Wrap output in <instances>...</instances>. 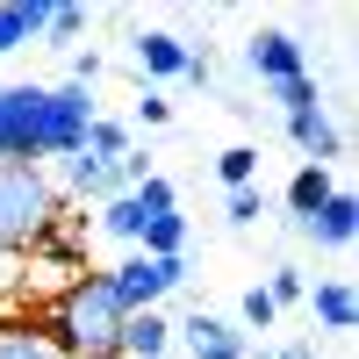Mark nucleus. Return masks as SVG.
<instances>
[{
	"mask_svg": "<svg viewBox=\"0 0 359 359\" xmlns=\"http://www.w3.org/2000/svg\"><path fill=\"white\" fill-rule=\"evenodd\" d=\"M245 65L259 72V86H287V79H302V43L287 36V29H259V36L245 43Z\"/></svg>",
	"mask_w": 359,
	"mask_h": 359,
	"instance_id": "6",
	"label": "nucleus"
},
{
	"mask_svg": "<svg viewBox=\"0 0 359 359\" xmlns=\"http://www.w3.org/2000/svg\"><path fill=\"white\" fill-rule=\"evenodd\" d=\"M137 208H144V223H158V216H172V208H180V194H172V180L165 172H151V180H137Z\"/></svg>",
	"mask_w": 359,
	"mask_h": 359,
	"instance_id": "20",
	"label": "nucleus"
},
{
	"mask_svg": "<svg viewBox=\"0 0 359 359\" xmlns=\"http://www.w3.org/2000/svg\"><path fill=\"white\" fill-rule=\"evenodd\" d=\"M259 216H266V194H259V187H237V194L223 201V223H237V230L259 223Z\"/></svg>",
	"mask_w": 359,
	"mask_h": 359,
	"instance_id": "23",
	"label": "nucleus"
},
{
	"mask_svg": "<svg viewBox=\"0 0 359 359\" xmlns=\"http://www.w3.org/2000/svg\"><path fill=\"white\" fill-rule=\"evenodd\" d=\"M15 280H22V259H15V252H0V287H15Z\"/></svg>",
	"mask_w": 359,
	"mask_h": 359,
	"instance_id": "28",
	"label": "nucleus"
},
{
	"mask_svg": "<svg viewBox=\"0 0 359 359\" xmlns=\"http://www.w3.org/2000/svg\"><path fill=\"white\" fill-rule=\"evenodd\" d=\"M65 223V201H57L43 165H0V252H36L43 237Z\"/></svg>",
	"mask_w": 359,
	"mask_h": 359,
	"instance_id": "2",
	"label": "nucleus"
},
{
	"mask_svg": "<svg viewBox=\"0 0 359 359\" xmlns=\"http://www.w3.org/2000/svg\"><path fill=\"white\" fill-rule=\"evenodd\" d=\"M101 230H108V237H123V245H137V237H144V208H137V194L101 201Z\"/></svg>",
	"mask_w": 359,
	"mask_h": 359,
	"instance_id": "17",
	"label": "nucleus"
},
{
	"mask_svg": "<svg viewBox=\"0 0 359 359\" xmlns=\"http://www.w3.org/2000/svg\"><path fill=\"white\" fill-rule=\"evenodd\" d=\"M273 302H266V287H245V302H237V323H252V331H273Z\"/></svg>",
	"mask_w": 359,
	"mask_h": 359,
	"instance_id": "24",
	"label": "nucleus"
},
{
	"mask_svg": "<svg viewBox=\"0 0 359 359\" xmlns=\"http://www.w3.org/2000/svg\"><path fill=\"white\" fill-rule=\"evenodd\" d=\"M79 29H86V8H79V0H57V8L43 15V36H50V43H72Z\"/></svg>",
	"mask_w": 359,
	"mask_h": 359,
	"instance_id": "22",
	"label": "nucleus"
},
{
	"mask_svg": "<svg viewBox=\"0 0 359 359\" xmlns=\"http://www.w3.org/2000/svg\"><path fill=\"white\" fill-rule=\"evenodd\" d=\"M309 294V280H302V266H273V273H266V302L273 309H287V302H302Z\"/></svg>",
	"mask_w": 359,
	"mask_h": 359,
	"instance_id": "21",
	"label": "nucleus"
},
{
	"mask_svg": "<svg viewBox=\"0 0 359 359\" xmlns=\"http://www.w3.org/2000/svg\"><path fill=\"white\" fill-rule=\"evenodd\" d=\"M287 137H294V151H302L309 165H331V158L345 151V137H338V123H331V108H323V101L287 108Z\"/></svg>",
	"mask_w": 359,
	"mask_h": 359,
	"instance_id": "7",
	"label": "nucleus"
},
{
	"mask_svg": "<svg viewBox=\"0 0 359 359\" xmlns=\"http://www.w3.org/2000/svg\"><path fill=\"white\" fill-rule=\"evenodd\" d=\"M331 194H338V187H331V165H302V172L287 180V208H294V223H309Z\"/></svg>",
	"mask_w": 359,
	"mask_h": 359,
	"instance_id": "14",
	"label": "nucleus"
},
{
	"mask_svg": "<svg viewBox=\"0 0 359 359\" xmlns=\"http://www.w3.org/2000/svg\"><path fill=\"white\" fill-rule=\"evenodd\" d=\"M43 101L50 86H0V165H43Z\"/></svg>",
	"mask_w": 359,
	"mask_h": 359,
	"instance_id": "3",
	"label": "nucleus"
},
{
	"mask_svg": "<svg viewBox=\"0 0 359 359\" xmlns=\"http://www.w3.org/2000/svg\"><path fill=\"white\" fill-rule=\"evenodd\" d=\"M294 230L316 237V245H352V237H359V201H352V194H331L309 223H294Z\"/></svg>",
	"mask_w": 359,
	"mask_h": 359,
	"instance_id": "11",
	"label": "nucleus"
},
{
	"mask_svg": "<svg viewBox=\"0 0 359 359\" xmlns=\"http://www.w3.org/2000/svg\"><path fill=\"white\" fill-rule=\"evenodd\" d=\"M43 0H0V57L8 50H22V43H36L43 36Z\"/></svg>",
	"mask_w": 359,
	"mask_h": 359,
	"instance_id": "13",
	"label": "nucleus"
},
{
	"mask_svg": "<svg viewBox=\"0 0 359 359\" xmlns=\"http://www.w3.org/2000/svg\"><path fill=\"white\" fill-rule=\"evenodd\" d=\"M165 115H172V101H165V94H144V101H137V123H151V130H158Z\"/></svg>",
	"mask_w": 359,
	"mask_h": 359,
	"instance_id": "27",
	"label": "nucleus"
},
{
	"mask_svg": "<svg viewBox=\"0 0 359 359\" xmlns=\"http://www.w3.org/2000/svg\"><path fill=\"white\" fill-rule=\"evenodd\" d=\"M130 50H137V65L151 72V79H180V72H187V57H194L187 43L172 36V29H137Z\"/></svg>",
	"mask_w": 359,
	"mask_h": 359,
	"instance_id": "9",
	"label": "nucleus"
},
{
	"mask_svg": "<svg viewBox=\"0 0 359 359\" xmlns=\"http://www.w3.org/2000/svg\"><path fill=\"white\" fill-rule=\"evenodd\" d=\"M137 252H144V259H180V252H187V216H180V208H172V216H158V223H144V237H137Z\"/></svg>",
	"mask_w": 359,
	"mask_h": 359,
	"instance_id": "15",
	"label": "nucleus"
},
{
	"mask_svg": "<svg viewBox=\"0 0 359 359\" xmlns=\"http://www.w3.org/2000/svg\"><path fill=\"white\" fill-rule=\"evenodd\" d=\"M266 359H316V345H273Z\"/></svg>",
	"mask_w": 359,
	"mask_h": 359,
	"instance_id": "29",
	"label": "nucleus"
},
{
	"mask_svg": "<svg viewBox=\"0 0 359 359\" xmlns=\"http://www.w3.org/2000/svg\"><path fill=\"white\" fill-rule=\"evenodd\" d=\"M216 180H223L230 194L237 187H259V151H252V144H230V151L216 158Z\"/></svg>",
	"mask_w": 359,
	"mask_h": 359,
	"instance_id": "18",
	"label": "nucleus"
},
{
	"mask_svg": "<svg viewBox=\"0 0 359 359\" xmlns=\"http://www.w3.org/2000/svg\"><path fill=\"white\" fill-rule=\"evenodd\" d=\"M79 151H94V158H123V151H130V123H115V115H94V130H86Z\"/></svg>",
	"mask_w": 359,
	"mask_h": 359,
	"instance_id": "19",
	"label": "nucleus"
},
{
	"mask_svg": "<svg viewBox=\"0 0 359 359\" xmlns=\"http://www.w3.org/2000/svg\"><path fill=\"white\" fill-rule=\"evenodd\" d=\"M94 94L86 86H72V79H57L50 86V101H43V158H72L79 144H86V130H94Z\"/></svg>",
	"mask_w": 359,
	"mask_h": 359,
	"instance_id": "5",
	"label": "nucleus"
},
{
	"mask_svg": "<svg viewBox=\"0 0 359 359\" xmlns=\"http://www.w3.org/2000/svg\"><path fill=\"white\" fill-rule=\"evenodd\" d=\"M187 280V259H144V252H130L123 266L108 273V287H115V302H123L130 316H144V309H158L165 294Z\"/></svg>",
	"mask_w": 359,
	"mask_h": 359,
	"instance_id": "4",
	"label": "nucleus"
},
{
	"mask_svg": "<svg viewBox=\"0 0 359 359\" xmlns=\"http://www.w3.org/2000/svg\"><path fill=\"white\" fill-rule=\"evenodd\" d=\"M0 359H57L43 323H0Z\"/></svg>",
	"mask_w": 359,
	"mask_h": 359,
	"instance_id": "16",
	"label": "nucleus"
},
{
	"mask_svg": "<svg viewBox=\"0 0 359 359\" xmlns=\"http://www.w3.org/2000/svg\"><path fill=\"white\" fill-rule=\"evenodd\" d=\"M94 79H101V50H72V86L94 94Z\"/></svg>",
	"mask_w": 359,
	"mask_h": 359,
	"instance_id": "26",
	"label": "nucleus"
},
{
	"mask_svg": "<svg viewBox=\"0 0 359 359\" xmlns=\"http://www.w3.org/2000/svg\"><path fill=\"white\" fill-rule=\"evenodd\" d=\"M273 94H280V115H287V108H309V101H316V79L302 72V79H287V86H273Z\"/></svg>",
	"mask_w": 359,
	"mask_h": 359,
	"instance_id": "25",
	"label": "nucleus"
},
{
	"mask_svg": "<svg viewBox=\"0 0 359 359\" xmlns=\"http://www.w3.org/2000/svg\"><path fill=\"white\" fill-rule=\"evenodd\" d=\"M123 323H130V309L115 302L108 273H72L65 287H57V302H50L43 338L57 345V359H115Z\"/></svg>",
	"mask_w": 359,
	"mask_h": 359,
	"instance_id": "1",
	"label": "nucleus"
},
{
	"mask_svg": "<svg viewBox=\"0 0 359 359\" xmlns=\"http://www.w3.org/2000/svg\"><path fill=\"white\" fill-rule=\"evenodd\" d=\"M172 338L187 345L194 359H245V331L223 323V316H208V309H194L187 323H172Z\"/></svg>",
	"mask_w": 359,
	"mask_h": 359,
	"instance_id": "8",
	"label": "nucleus"
},
{
	"mask_svg": "<svg viewBox=\"0 0 359 359\" xmlns=\"http://www.w3.org/2000/svg\"><path fill=\"white\" fill-rule=\"evenodd\" d=\"M165 345H172V323H165L158 309H144V316L123 323V345H115V359H165Z\"/></svg>",
	"mask_w": 359,
	"mask_h": 359,
	"instance_id": "12",
	"label": "nucleus"
},
{
	"mask_svg": "<svg viewBox=\"0 0 359 359\" xmlns=\"http://www.w3.org/2000/svg\"><path fill=\"white\" fill-rule=\"evenodd\" d=\"M302 302H309V316L323 323V331H352V323H359V294H352V280H316Z\"/></svg>",
	"mask_w": 359,
	"mask_h": 359,
	"instance_id": "10",
	"label": "nucleus"
}]
</instances>
